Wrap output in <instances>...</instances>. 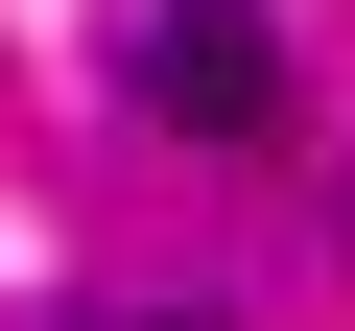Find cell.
<instances>
[{
    "label": "cell",
    "instance_id": "obj_1",
    "mask_svg": "<svg viewBox=\"0 0 355 331\" xmlns=\"http://www.w3.org/2000/svg\"><path fill=\"white\" fill-rule=\"evenodd\" d=\"M119 95L166 118V142H284L308 118V24H284V0H142V24H119Z\"/></svg>",
    "mask_w": 355,
    "mask_h": 331
},
{
    "label": "cell",
    "instance_id": "obj_2",
    "mask_svg": "<svg viewBox=\"0 0 355 331\" xmlns=\"http://www.w3.org/2000/svg\"><path fill=\"white\" fill-rule=\"evenodd\" d=\"M142 331H214V307H142Z\"/></svg>",
    "mask_w": 355,
    "mask_h": 331
}]
</instances>
